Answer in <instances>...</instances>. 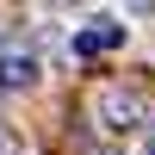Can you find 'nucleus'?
<instances>
[{
    "label": "nucleus",
    "mask_w": 155,
    "mask_h": 155,
    "mask_svg": "<svg viewBox=\"0 0 155 155\" xmlns=\"http://www.w3.org/2000/svg\"><path fill=\"white\" fill-rule=\"evenodd\" d=\"M118 44H124V25L118 19H93V25L74 31V50H81V56H106V50H118Z\"/></svg>",
    "instance_id": "obj_2"
},
{
    "label": "nucleus",
    "mask_w": 155,
    "mask_h": 155,
    "mask_svg": "<svg viewBox=\"0 0 155 155\" xmlns=\"http://www.w3.org/2000/svg\"><path fill=\"white\" fill-rule=\"evenodd\" d=\"M137 155H155V137H149V143H143V149H137Z\"/></svg>",
    "instance_id": "obj_6"
},
{
    "label": "nucleus",
    "mask_w": 155,
    "mask_h": 155,
    "mask_svg": "<svg viewBox=\"0 0 155 155\" xmlns=\"http://www.w3.org/2000/svg\"><path fill=\"white\" fill-rule=\"evenodd\" d=\"M0 155H12V130H6V124H0Z\"/></svg>",
    "instance_id": "obj_5"
},
{
    "label": "nucleus",
    "mask_w": 155,
    "mask_h": 155,
    "mask_svg": "<svg viewBox=\"0 0 155 155\" xmlns=\"http://www.w3.org/2000/svg\"><path fill=\"white\" fill-rule=\"evenodd\" d=\"M93 118L106 124V130H137V124H149V106L130 87H99L93 93Z\"/></svg>",
    "instance_id": "obj_1"
},
{
    "label": "nucleus",
    "mask_w": 155,
    "mask_h": 155,
    "mask_svg": "<svg viewBox=\"0 0 155 155\" xmlns=\"http://www.w3.org/2000/svg\"><path fill=\"white\" fill-rule=\"evenodd\" d=\"M0 87H37V56H0Z\"/></svg>",
    "instance_id": "obj_3"
},
{
    "label": "nucleus",
    "mask_w": 155,
    "mask_h": 155,
    "mask_svg": "<svg viewBox=\"0 0 155 155\" xmlns=\"http://www.w3.org/2000/svg\"><path fill=\"white\" fill-rule=\"evenodd\" d=\"M124 6H130V12H155V0H124Z\"/></svg>",
    "instance_id": "obj_4"
}]
</instances>
